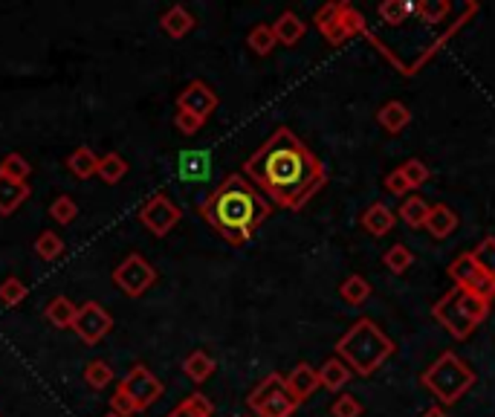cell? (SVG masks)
<instances>
[{"instance_id": "21", "label": "cell", "mask_w": 495, "mask_h": 417, "mask_svg": "<svg viewBox=\"0 0 495 417\" xmlns=\"http://www.w3.org/2000/svg\"><path fill=\"white\" fill-rule=\"evenodd\" d=\"M160 26H163V32L165 35H172V38H186L191 30H194V15L186 9V6H172V9H165L163 15H160Z\"/></svg>"}, {"instance_id": "11", "label": "cell", "mask_w": 495, "mask_h": 417, "mask_svg": "<svg viewBox=\"0 0 495 417\" xmlns=\"http://www.w3.org/2000/svg\"><path fill=\"white\" fill-rule=\"evenodd\" d=\"M113 328V316L99 302H84L73 319V331L84 345H99Z\"/></svg>"}, {"instance_id": "39", "label": "cell", "mask_w": 495, "mask_h": 417, "mask_svg": "<svg viewBox=\"0 0 495 417\" xmlns=\"http://www.w3.org/2000/svg\"><path fill=\"white\" fill-rule=\"evenodd\" d=\"M339 18H342V26L348 30L350 38L368 32V23H365V15H362V12H359L354 4H345V0H342V6H339Z\"/></svg>"}, {"instance_id": "44", "label": "cell", "mask_w": 495, "mask_h": 417, "mask_svg": "<svg viewBox=\"0 0 495 417\" xmlns=\"http://www.w3.org/2000/svg\"><path fill=\"white\" fill-rule=\"evenodd\" d=\"M174 125H177L180 134L191 137V134H198V130H200L206 122H200L198 116H191V113H182V111H177V116H174Z\"/></svg>"}, {"instance_id": "17", "label": "cell", "mask_w": 495, "mask_h": 417, "mask_svg": "<svg viewBox=\"0 0 495 417\" xmlns=\"http://www.w3.org/2000/svg\"><path fill=\"white\" fill-rule=\"evenodd\" d=\"M30 182H18V180H9L0 174V217H9L15 215L18 208L30 200Z\"/></svg>"}, {"instance_id": "20", "label": "cell", "mask_w": 495, "mask_h": 417, "mask_svg": "<svg viewBox=\"0 0 495 417\" xmlns=\"http://www.w3.org/2000/svg\"><path fill=\"white\" fill-rule=\"evenodd\" d=\"M350 380H354V371H350L339 357H331L319 368V386L328 391H342Z\"/></svg>"}, {"instance_id": "12", "label": "cell", "mask_w": 495, "mask_h": 417, "mask_svg": "<svg viewBox=\"0 0 495 417\" xmlns=\"http://www.w3.org/2000/svg\"><path fill=\"white\" fill-rule=\"evenodd\" d=\"M217 104H220L217 93L203 82V78H194V82L182 87V93H177V111L198 116L200 122H206L208 116L217 111Z\"/></svg>"}, {"instance_id": "10", "label": "cell", "mask_w": 495, "mask_h": 417, "mask_svg": "<svg viewBox=\"0 0 495 417\" xmlns=\"http://www.w3.org/2000/svg\"><path fill=\"white\" fill-rule=\"evenodd\" d=\"M180 217H182V208L168 198L165 191L151 194V198L139 206V224L151 235H156V238H165V235L180 224Z\"/></svg>"}, {"instance_id": "19", "label": "cell", "mask_w": 495, "mask_h": 417, "mask_svg": "<svg viewBox=\"0 0 495 417\" xmlns=\"http://www.w3.org/2000/svg\"><path fill=\"white\" fill-rule=\"evenodd\" d=\"M376 122H380V128L388 130V134H400V130L409 128V122H411V111H409L402 102L391 99V102L383 104L380 111H376Z\"/></svg>"}, {"instance_id": "27", "label": "cell", "mask_w": 495, "mask_h": 417, "mask_svg": "<svg viewBox=\"0 0 495 417\" xmlns=\"http://www.w3.org/2000/svg\"><path fill=\"white\" fill-rule=\"evenodd\" d=\"M67 168L78 177V180H87L99 172V154L87 146H78L70 156H67Z\"/></svg>"}, {"instance_id": "3", "label": "cell", "mask_w": 495, "mask_h": 417, "mask_svg": "<svg viewBox=\"0 0 495 417\" xmlns=\"http://www.w3.org/2000/svg\"><path fill=\"white\" fill-rule=\"evenodd\" d=\"M394 339L368 316L357 319L336 342V357L357 377H371L374 371H380L394 357Z\"/></svg>"}, {"instance_id": "30", "label": "cell", "mask_w": 495, "mask_h": 417, "mask_svg": "<svg viewBox=\"0 0 495 417\" xmlns=\"http://www.w3.org/2000/svg\"><path fill=\"white\" fill-rule=\"evenodd\" d=\"M180 174L186 180H203L208 174V154H203V151H182L180 154Z\"/></svg>"}, {"instance_id": "28", "label": "cell", "mask_w": 495, "mask_h": 417, "mask_svg": "<svg viewBox=\"0 0 495 417\" xmlns=\"http://www.w3.org/2000/svg\"><path fill=\"white\" fill-rule=\"evenodd\" d=\"M376 15L388 26H402L414 21V4L411 0H385V4L376 6Z\"/></svg>"}, {"instance_id": "14", "label": "cell", "mask_w": 495, "mask_h": 417, "mask_svg": "<svg viewBox=\"0 0 495 417\" xmlns=\"http://www.w3.org/2000/svg\"><path fill=\"white\" fill-rule=\"evenodd\" d=\"M339 6L342 4H324L316 9V15H313V23H316V30L322 32V38L328 44L339 47V44H345L348 41V30L342 26V18H339Z\"/></svg>"}, {"instance_id": "18", "label": "cell", "mask_w": 495, "mask_h": 417, "mask_svg": "<svg viewBox=\"0 0 495 417\" xmlns=\"http://www.w3.org/2000/svg\"><path fill=\"white\" fill-rule=\"evenodd\" d=\"M270 26H272V35H276V41L284 44V47H296L305 38V32H307V23L298 18L296 12H290V9L281 12L278 21L270 23Z\"/></svg>"}, {"instance_id": "26", "label": "cell", "mask_w": 495, "mask_h": 417, "mask_svg": "<svg viewBox=\"0 0 495 417\" xmlns=\"http://www.w3.org/2000/svg\"><path fill=\"white\" fill-rule=\"evenodd\" d=\"M371 284H368V279H362V276H348L342 284H339V298H342L345 305H350V307H359V305H365L371 298Z\"/></svg>"}, {"instance_id": "25", "label": "cell", "mask_w": 495, "mask_h": 417, "mask_svg": "<svg viewBox=\"0 0 495 417\" xmlns=\"http://www.w3.org/2000/svg\"><path fill=\"white\" fill-rule=\"evenodd\" d=\"M426 217H429V203L423 198H417V194H409V198L400 200V206H397V220H402L406 226L423 229Z\"/></svg>"}, {"instance_id": "35", "label": "cell", "mask_w": 495, "mask_h": 417, "mask_svg": "<svg viewBox=\"0 0 495 417\" xmlns=\"http://www.w3.org/2000/svg\"><path fill=\"white\" fill-rule=\"evenodd\" d=\"M84 383L90 386V388H96V391H102V388H108L110 383H113V368L104 359H90L87 365H84Z\"/></svg>"}, {"instance_id": "43", "label": "cell", "mask_w": 495, "mask_h": 417, "mask_svg": "<svg viewBox=\"0 0 495 417\" xmlns=\"http://www.w3.org/2000/svg\"><path fill=\"white\" fill-rule=\"evenodd\" d=\"M385 191L388 194H394V198H409V182L402 180V174H400V168H394V172H388V177H385Z\"/></svg>"}, {"instance_id": "37", "label": "cell", "mask_w": 495, "mask_h": 417, "mask_svg": "<svg viewBox=\"0 0 495 417\" xmlns=\"http://www.w3.org/2000/svg\"><path fill=\"white\" fill-rule=\"evenodd\" d=\"M400 174H402V180L409 182V189H420L429 182V177H432L429 165L423 160H417V156H411V160H406L400 165Z\"/></svg>"}, {"instance_id": "40", "label": "cell", "mask_w": 495, "mask_h": 417, "mask_svg": "<svg viewBox=\"0 0 495 417\" xmlns=\"http://www.w3.org/2000/svg\"><path fill=\"white\" fill-rule=\"evenodd\" d=\"M49 215H52L56 224L70 226L75 220V215H78V206H75V200L70 198V194H58V198L52 200V206H49Z\"/></svg>"}, {"instance_id": "46", "label": "cell", "mask_w": 495, "mask_h": 417, "mask_svg": "<svg viewBox=\"0 0 495 417\" xmlns=\"http://www.w3.org/2000/svg\"><path fill=\"white\" fill-rule=\"evenodd\" d=\"M104 417H119V414H113V412H108V414H104Z\"/></svg>"}, {"instance_id": "8", "label": "cell", "mask_w": 495, "mask_h": 417, "mask_svg": "<svg viewBox=\"0 0 495 417\" xmlns=\"http://www.w3.org/2000/svg\"><path fill=\"white\" fill-rule=\"evenodd\" d=\"M449 279H452L455 287H458V290H464L469 296L481 298V302L492 305V298H495V279H490L487 272L475 264L473 253H461L458 258L452 261V264H449Z\"/></svg>"}, {"instance_id": "2", "label": "cell", "mask_w": 495, "mask_h": 417, "mask_svg": "<svg viewBox=\"0 0 495 417\" xmlns=\"http://www.w3.org/2000/svg\"><path fill=\"white\" fill-rule=\"evenodd\" d=\"M198 212L226 244L243 246L272 215V203L243 174H226L220 186L200 200Z\"/></svg>"}, {"instance_id": "38", "label": "cell", "mask_w": 495, "mask_h": 417, "mask_svg": "<svg viewBox=\"0 0 495 417\" xmlns=\"http://www.w3.org/2000/svg\"><path fill=\"white\" fill-rule=\"evenodd\" d=\"M26 296H30V287H26L18 276H9L0 284V302L6 307H18L21 302H26Z\"/></svg>"}, {"instance_id": "9", "label": "cell", "mask_w": 495, "mask_h": 417, "mask_svg": "<svg viewBox=\"0 0 495 417\" xmlns=\"http://www.w3.org/2000/svg\"><path fill=\"white\" fill-rule=\"evenodd\" d=\"M154 281H156V270L139 253L125 255L119 264H116V270H113V284L119 287L125 296H130V298L146 296L154 287Z\"/></svg>"}, {"instance_id": "24", "label": "cell", "mask_w": 495, "mask_h": 417, "mask_svg": "<svg viewBox=\"0 0 495 417\" xmlns=\"http://www.w3.org/2000/svg\"><path fill=\"white\" fill-rule=\"evenodd\" d=\"M75 313H78V305L73 302V298H67V296H56V298H52V302L47 305L44 316H47V322L52 324V328L64 331V328H73Z\"/></svg>"}, {"instance_id": "5", "label": "cell", "mask_w": 495, "mask_h": 417, "mask_svg": "<svg viewBox=\"0 0 495 417\" xmlns=\"http://www.w3.org/2000/svg\"><path fill=\"white\" fill-rule=\"evenodd\" d=\"M432 316L438 319V324H443V331H446L452 339L464 342V339L473 336L478 324L490 316V305L458 290V287H452L440 302H435Z\"/></svg>"}, {"instance_id": "15", "label": "cell", "mask_w": 495, "mask_h": 417, "mask_svg": "<svg viewBox=\"0 0 495 417\" xmlns=\"http://www.w3.org/2000/svg\"><path fill=\"white\" fill-rule=\"evenodd\" d=\"M359 224H362L365 232L374 235V238H383V235H388L391 229L397 226V212H394V208H391L388 203L376 200V203H371V206L362 212Z\"/></svg>"}, {"instance_id": "13", "label": "cell", "mask_w": 495, "mask_h": 417, "mask_svg": "<svg viewBox=\"0 0 495 417\" xmlns=\"http://www.w3.org/2000/svg\"><path fill=\"white\" fill-rule=\"evenodd\" d=\"M319 386V368H313L310 362H298L296 368L284 377V391L296 400V406H302L305 400L316 395Z\"/></svg>"}, {"instance_id": "22", "label": "cell", "mask_w": 495, "mask_h": 417, "mask_svg": "<svg viewBox=\"0 0 495 417\" xmlns=\"http://www.w3.org/2000/svg\"><path fill=\"white\" fill-rule=\"evenodd\" d=\"M165 417H215V403L208 400L203 391H191V395L186 400H180Z\"/></svg>"}, {"instance_id": "32", "label": "cell", "mask_w": 495, "mask_h": 417, "mask_svg": "<svg viewBox=\"0 0 495 417\" xmlns=\"http://www.w3.org/2000/svg\"><path fill=\"white\" fill-rule=\"evenodd\" d=\"M0 174L9 177V180L26 182V180H30V174H32V165H30V160H26L23 154L9 151L4 160H0Z\"/></svg>"}, {"instance_id": "6", "label": "cell", "mask_w": 495, "mask_h": 417, "mask_svg": "<svg viewBox=\"0 0 495 417\" xmlns=\"http://www.w3.org/2000/svg\"><path fill=\"white\" fill-rule=\"evenodd\" d=\"M163 391H165L163 383L156 380L148 365L137 362L134 368L119 380V386H116V395H110V412L119 414V417L146 412L163 397Z\"/></svg>"}, {"instance_id": "16", "label": "cell", "mask_w": 495, "mask_h": 417, "mask_svg": "<svg viewBox=\"0 0 495 417\" xmlns=\"http://www.w3.org/2000/svg\"><path fill=\"white\" fill-rule=\"evenodd\" d=\"M458 215H455V208L446 206V203H435V206H429V217H426V224L423 229L432 235L435 241H443V238H449V235L458 232Z\"/></svg>"}, {"instance_id": "33", "label": "cell", "mask_w": 495, "mask_h": 417, "mask_svg": "<svg viewBox=\"0 0 495 417\" xmlns=\"http://www.w3.org/2000/svg\"><path fill=\"white\" fill-rule=\"evenodd\" d=\"M32 250H35V255H38V258H44V261H56V258H61V255H64V241H61V235H58V232L44 229V232L35 238Z\"/></svg>"}, {"instance_id": "29", "label": "cell", "mask_w": 495, "mask_h": 417, "mask_svg": "<svg viewBox=\"0 0 495 417\" xmlns=\"http://www.w3.org/2000/svg\"><path fill=\"white\" fill-rule=\"evenodd\" d=\"M108 186H116L125 174H128V160L122 154H116V151H110V154H104V156H99V172H96Z\"/></svg>"}, {"instance_id": "7", "label": "cell", "mask_w": 495, "mask_h": 417, "mask_svg": "<svg viewBox=\"0 0 495 417\" xmlns=\"http://www.w3.org/2000/svg\"><path fill=\"white\" fill-rule=\"evenodd\" d=\"M246 406L255 412V417H293L298 409L296 400L284 391L281 374H267L250 395H246Z\"/></svg>"}, {"instance_id": "1", "label": "cell", "mask_w": 495, "mask_h": 417, "mask_svg": "<svg viewBox=\"0 0 495 417\" xmlns=\"http://www.w3.org/2000/svg\"><path fill=\"white\" fill-rule=\"evenodd\" d=\"M241 174L272 206L287 212H302L328 182L324 163L287 125L272 130L264 146L243 163Z\"/></svg>"}, {"instance_id": "34", "label": "cell", "mask_w": 495, "mask_h": 417, "mask_svg": "<svg viewBox=\"0 0 495 417\" xmlns=\"http://www.w3.org/2000/svg\"><path fill=\"white\" fill-rule=\"evenodd\" d=\"M452 12V4H438V0H423V4H414V21L426 23V26H438L443 18Z\"/></svg>"}, {"instance_id": "45", "label": "cell", "mask_w": 495, "mask_h": 417, "mask_svg": "<svg viewBox=\"0 0 495 417\" xmlns=\"http://www.w3.org/2000/svg\"><path fill=\"white\" fill-rule=\"evenodd\" d=\"M420 417H449V412L443 409V406H429Z\"/></svg>"}, {"instance_id": "42", "label": "cell", "mask_w": 495, "mask_h": 417, "mask_svg": "<svg viewBox=\"0 0 495 417\" xmlns=\"http://www.w3.org/2000/svg\"><path fill=\"white\" fill-rule=\"evenodd\" d=\"M333 417H362V403L354 395H339L331 406Z\"/></svg>"}, {"instance_id": "23", "label": "cell", "mask_w": 495, "mask_h": 417, "mask_svg": "<svg viewBox=\"0 0 495 417\" xmlns=\"http://www.w3.org/2000/svg\"><path fill=\"white\" fill-rule=\"evenodd\" d=\"M215 368H217L215 359L208 357L206 350H200V348L191 350V354H189L186 359H182V371H186V377H189V380H191L194 386H203V383L208 380V377L215 374Z\"/></svg>"}, {"instance_id": "31", "label": "cell", "mask_w": 495, "mask_h": 417, "mask_svg": "<svg viewBox=\"0 0 495 417\" xmlns=\"http://www.w3.org/2000/svg\"><path fill=\"white\" fill-rule=\"evenodd\" d=\"M246 44H250V49L255 52V56H270V52L278 47V41H276V35H272V26L270 23L252 26L250 35H246Z\"/></svg>"}, {"instance_id": "4", "label": "cell", "mask_w": 495, "mask_h": 417, "mask_svg": "<svg viewBox=\"0 0 495 417\" xmlns=\"http://www.w3.org/2000/svg\"><path fill=\"white\" fill-rule=\"evenodd\" d=\"M420 386L429 388V395H435L438 406L446 409V406H455V403L475 386V371L473 365L464 362L455 350H443L420 374Z\"/></svg>"}, {"instance_id": "36", "label": "cell", "mask_w": 495, "mask_h": 417, "mask_svg": "<svg viewBox=\"0 0 495 417\" xmlns=\"http://www.w3.org/2000/svg\"><path fill=\"white\" fill-rule=\"evenodd\" d=\"M383 264L394 272V276H402V272L414 264V253L406 244H394V246H388V253L383 255Z\"/></svg>"}, {"instance_id": "41", "label": "cell", "mask_w": 495, "mask_h": 417, "mask_svg": "<svg viewBox=\"0 0 495 417\" xmlns=\"http://www.w3.org/2000/svg\"><path fill=\"white\" fill-rule=\"evenodd\" d=\"M473 258H475V264H478L481 270H484L490 279H495V238H492V235L475 246Z\"/></svg>"}]
</instances>
